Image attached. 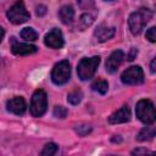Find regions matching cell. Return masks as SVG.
<instances>
[{"instance_id": "obj_9", "label": "cell", "mask_w": 156, "mask_h": 156, "mask_svg": "<svg viewBox=\"0 0 156 156\" xmlns=\"http://www.w3.org/2000/svg\"><path fill=\"white\" fill-rule=\"evenodd\" d=\"M6 107L10 112H12L15 115H18V116H22L26 112L27 104H26V101L22 96H16V98L10 99L6 102Z\"/></svg>"}, {"instance_id": "obj_18", "label": "cell", "mask_w": 156, "mask_h": 156, "mask_svg": "<svg viewBox=\"0 0 156 156\" xmlns=\"http://www.w3.org/2000/svg\"><path fill=\"white\" fill-rule=\"evenodd\" d=\"M82 98H83V93H82V90H79V89H74L73 91H71V93L67 95V101H68L69 104H72V105H78V104L80 102Z\"/></svg>"}, {"instance_id": "obj_29", "label": "cell", "mask_w": 156, "mask_h": 156, "mask_svg": "<svg viewBox=\"0 0 156 156\" xmlns=\"http://www.w3.org/2000/svg\"><path fill=\"white\" fill-rule=\"evenodd\" d=\"M155 62H156V60L154 58V60L151 61V72H152V73L155 72Z\"/></svg>"}, {"instance_id": "obj_10", "label": "cell", "mask_w": 156, "mask_h": 156, "mask_svg": "<svg viewBox=\"0 0 156 156\" xmlns=\"http://www.w3.org/2000/svg\"><path fill=\"white\" fill-rule=\"evenodd\" d=\"M123 58H124V54H123L122 50L113 51L106 61V71L110 72V73L116 72L118 69V67L121 66V63L123 62Z\"/></svg>"}, {"instance_id": "obj_17", "label": "cell", "mask_w": 156, "mask_h": 156, "mask_svg": "<svg viewBox=\"0 0 156 156\" xmlns=\"http://www.w3.org/2000/svg\"><path fill=\"white\" fill-rule=\"evenodd\" d=\"M21 37H22V39H24L27 41H34L38 39V33L35 32V29H33L30 27H26L21 30Z\"/></svg>"}, {"instance_id": "obj_16", "label": "cell", "mask_w": 156, "mask_h": 156, "mask_svg": "<svg viewBox=\"0 0 156 156\" xmlns=\"http://www.w3.org/2000/svg\"><path fill=\"white\" fill-rule=\"evenodd\" d=\"M94 18L95 16L94 15H90V13H84L80 16L79 18V22H78V27L80 30H84L85 28H88L89 26H91V23L94 22Z\"/></svg>"}, {"instance_id": "obj_21", "label": "cell", "mask_w": 156, "mask_h": 156, "mask_svg": "<svg viewBox=\"0 0 156 156\" xmlns=\"http://www.w3.org/2000/svg\"><path fill=\"white\" fill-rule=\"evenodd\" d=\"M54 116L57 118H65L67 116V108L63 106H56L54 108Z\"/></svg>"}, {"instance_id": "obj_2", "label": "cell", "mask_w": 156, "mask_h": 156, "mask_svg": "<svg viewBox=\"0 0 156 156\" xmlns=\"http://www.w3.org/2000/svg\"><path fill=\"white\" fill-rule=\"evenodd\" d=\"M100 63V57L99 56H93V57H85V58H82L77 66V73H78V77L82 79V80H88L90 79L95 72H96V68Z\"/></svg>"}, {"instance_id": "obj_20", "label": "cell", "mask_w": 156, "mask_h": 156, "mask_svg": "<svg viewBox=\"0 0 156 156\" xmlns=\"http://www.w3.org/2000/svg\"><path fill=\"white\" fill-rule=\"evenodd\" d=\"M56 151H57V145L55 143H49V144H46L44 146V149L41 150L40 155L41 156H52V155L56 154Z\"/></svg>"}, {"instance_id": "obj_11", "label": "cell", "mask_w": 156, "mask_h": 156, "mask_svg": "<svg viewBox=\"0 0 156 156\" xmlns=\"http://www.w3.org/2000/svg\"><path fill=\"white\" fill-rule=\"evenodd\" d=\"M12 43L13 44L11 46V50H12V54H15V55L24 56V55H30V54L37 52V46H34V45L16 41L15 38H12Z\"/></svg>"}, {"instance_id": "obj_14", "label": "cell", "mask_w": 156, "mask_h": 156, "mask_svg": "<svg viewBox=\"0 0 156 156\" xmlns=\"http://www.w3.org/2000/svg\"><path fill=\"white\" fill-rule=\"evenodd\" d=\"M58 16H60V20L62 21V23L69 24V23H72L73 18H74V10L71 5H63L58 11Z\"/></svg>"}, {"instance_id": "obj_22", "label": "cell", "mask_w": 156, "mask_h": 156, "mask_svg": "<svg viewBox=\"0 0 156 156\" xmlns=\"http://www.w3.org/2000/svg\"><path fill=\"white\" fill-rule=\"evenodd\" d=\"M78 5L82 10H90L94 9V0H78Z\"/></svg>"}, {"instance_id": "obj_1", "label": "cell", "mask_w": 156, "mask_h": 156, "mask_svg": "<svg viewBox=\"0 0 156 156\" xmlns=\"http://www.w3.org/2000/svg\"><path fill=\"white\" fill-rule=\"evenodd\" d=\"M151 17H152V12L145 7H141L135 12H133L128 18V26L130 32L133 34H139L147 24V22L151 20Z\"/></svg>"}, {"instance_id": "obj_28", "label": "cell", "mask_w": 156, "mask_h": 156, "mask_svg": "<svg viewBox=\"0 0 156 156\" xmlns=\"http://www.w3.org/2000/svg\"><path fill=\"white\" fill-rule=\"evenodd\" d=\"M4 34H5V32H4V29H2V27L0 26V43H1V40H2V38H4Z\"/></svg>"}, {"instance_id": "obj_24", "label": "cell", "mask_w": 156, "mask_h": 156, "mask_svg": "<svg viewBox=\"0 0 156 156\" xmlns=\"http://www.w3.org/2000/svg\"><path fill=\"white\" fill-rule=\"evenodd\" d=\"M76 130L80 134V135H85V134H88L90 130H91V128H90V126H77V128H76Z\"/></svg>"}, {"instance_id": "obj_6", "label": "cell", "mask_w": 156, "mask_h": 156, "mask_svg": "<svg viewBox=\"0 0 156 156\" xmlns=\"http://www.w3.org/2000/svg\"><path fill=\"white\" fill-rule=\"evenodd\" d=\"M6 15H7V18L10 20V22H12L13 24H21L29 20V12L27 11L22 0H18L17 2H15L9 9Z\"/></svg>"}, {"instance_id": "obj_8", "label": "cell", "mask_w": 156, "mask_h": 156, "mask_svg": "<svg viewBox=\"0 0 156 156\" xmlns=\"http://www.w3.org/2000/svg\"><path fill=\"white\" fill-rule=\"evenodd\" d=\"M44 43L46 46H49L51 49H61L65 44L63 35H62L61 30L57 28L51 29L49 33H46V35L44 38Z\"/></svg>"}, {"instance_id": "obj_13", "label": "cell", "mask_w": 156, "mask_h": 156, "mask_svg": "<svg viewBox=\"0 0 156 156\" xmlns=\"http://www.w3.org/2000/svg\"><path fill=\"white\" fill-rule=\"evenodd\" d=\"M115 32H116L115 27H110V26H106V24H101V26H99V27L95 29L94 35H95V38H96L98 41H101V43H102V41H106V40L111 39V38L115 35Z\"/></svg>"}, {"instance_id": "obj_30", "label": "cell", "mask_w": 156, "mask_h": 156, "mask_svg": "<svg viewBox=\"0 0 156 156\" xmlns=\"http://www.w3.org/2000/svg\"><path fill=\"white\" fill-rule=\"evenodd\" d=\"M107 1H110V0H107Z\"/></svg>"}, {"instance_id": "obj_5", "label": "cell", "mask_w": 156, "mask_h": 156, "mask_svg": "<svg viewBox=\"0 0 156 156\" xmlns=\"http://www.w3.org/2000/svg\"><path fill=\"white\" fill-rule=\"evenodd\" d=\"M71 78V66L67 60L57 62L51 72V79L56 85L66 84Z\"/></svg>"}, {"instance_id": "obj_4", "label": "cell", "mask_w": 156, "mask_h": 156, "mask_svg": "<svg viewBox=\"0 0 156 156\" xmlns=\"http://www.w3.org/2000/svg\"><path fill=\"white\" fill-rule=\"evenodd\" d=\"M46 107H48V96L45 91L41 89L35 90L30 100V106H29L30 115L33 117H40L45 113Z\"/></svg>"}, {"instance_id": "obj_3", "label": "cell", "mask_w": 156, "mask_h": 156, "mask_svg": "<svg viewBox=\"0 0 156 156\" xmlns=\"http://www.w3.org/2000/svg\"><path fill=\"white\" fill-rule=\"evenodd\" d=\"M135 113H136V117L145 124H152L155 122V118H156L155 107H154V104L147 99H143L138 101L135 107Z\"/></svg>"}, {"instance_id": "obj_26", "label": "cell", "mask_w": 156, "mask_h": 156, "mask_svg": "<svg viewBox=\"0 0 156 156\" xmlns=\"http://www.w3.org/2000/svg\"><path fill=\"white\" fill-rule=\"evenodd\" d=\"M136 54H138V50H136L135 48H132V50H130V54H129V56H128V60H129V61L134 60V57L136 56Z\"/></svg>"}, {"instance_id": "obj_25", "label": "cell", "mask_w": 156, "mask_h": 156, "mask_svg": "<svg viewBox=\"0 0 156 156\" xmlns=\"http://www.w3.org/2000/svg\"><path fill=\"white\" fill-rule=\"evenodd\" d=\"M46 13V7L44 5H39L37 6V15L38 16H44Z\"/></svg>"}, {"instance_id": "obj_15", "label": "cell", "mask_w": 156, "mask_h": 156, "mask_svg": "<svg viewBox=\"0 0 156 156\" xmlns=\"http://www.w3.org/2000/svg\"><path fill=\"white\" fill-rule=\"evenodd\" d=\"M155 134H156V130L154 127H145L139 132V134L136 135V139L139 141H146V140L152 139Z\"/></svg>"}, {"instance_id": "obj_23", "label": "cell", "mask_w": 156, "mask_h": 156, "mask_svg": "<svg viewBox=\"0 0 156 156\" xmlns=\"http://www.w3.org/2000/svg\"><path fill=\"white\" fill-rule=\"evenodd\" d=\"M146 39H149L151 43H155L156 41V28L155 27H151L147 29L146 32Z\"/></svg>"}, {"instance_id": "obj_7", "label": "cell", "mask_w": 156, "mask_h": 156, "mask_svg": "<svg viewBox=\"0 0 156 156\" xmlns=\"http://www.w3.org/2000/svg\"><path fill=\"white\" fill-rule=\"evenodd\" d=\"M121 79L124 84L136 85L144 82V72L139 66H132L122 73Z\"/></svg>"}, {"instance_id": "obj_12", "label": "cell", "mask_w": 156, "mask_h": 156, "mask_svg": "<svg viewBox=\"0 0 156 156\" xmlns=\"http://www.w3.org/2000/svg\"><path fill=\"white\" fill-rule=\"evenodd\" d=\"M130 119V110L128 108V106H122L119 110L115 111L110 118L108 122L111 124H118V123H126Z\"/></svg>"}, {"instance_id": "obj_27", "label": "cell", "mask_w": 156, "mask_h": 156, "mask_svg": "<svg viewBox=\"0 0 156 156\" xmlns=\"http://www.w3.org/2000/svg\"><path fill=\"white\" fill-rule=\"evenodd\" d=\"M149 152H150V151H147V150H144V149H136V150H134L132 154H133V155H135V154L138 155V154H149Z\"/></svg>"}, {"instance_id": "obj_19", "label": "cell", "mask_w": 156, "mask_h": 156, "mask_svg": "<svg viewBox=\"0 0 156 156\" xmlns=\"http://www.w3.org/2000/svg\"><path fill=\"white\" fill-rule=\"evenodd\" d=\"M91 88H93V90H95V91H98L100 94H106L107 93V89H108V84L104 79H98V80H95L93 83Z\"/></svg>"}]
</instances>
